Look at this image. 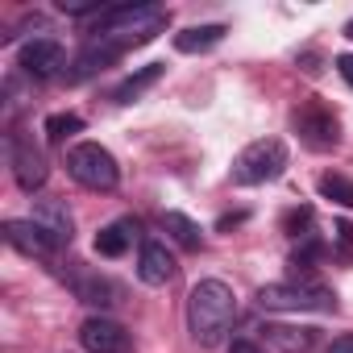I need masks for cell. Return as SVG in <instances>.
<instances>
[{
  "label": "cell",
  "mask_w": 353,
  "mask_h": 353,
  "mask_svg": "<svg viewBox=\"0 0 353 353\" xmlns=\"http://www.w3.org/2000/svg\"><path fill=\"white\" fill-rule=\"evenodd\" d=\"M233 320H237L233 287L221 283V279H200L188 295V332H192V341L200 349H216L233 332Z\"/></svg>",
  "instance_id": "cell-1"
},
{
  "label": "cell",
  "mask_w": 353,
  "mask_h": 353,
  "mask_svg": "<svg viewBox=\"0 0 353 353\" xmlns=\"http://www.w3.org/2000/svg\"><path fill=\"white\" fill-rule=\"evenodd\" d=\"M162 30H166V9L162 5H112L96 21L92 38H100V42H108V46H117L125 54L133 46L154 42Z\"/></svg>",
  "instance_id": "cell-2"
},
{
  "label": "cell",
  "mask_w": 353,
  "mask_h": 353,
  "mask_svg": "<svg viewBox=\"0 0 353 353\" xmlns=\"http://www.w3.org/2000/svg\"><path fill=\"white\" fill-rule=\"evenodd\" d=\"M287 141H279V137H258V141H250L237 158H233V183H241V188H258V183H270V179H279V174L287 170Z\"/></svg>",
  "instance_id": "cell-3"
},
{
  "label": "cell",
  "mask_w": 353,
  "mask_h": 353,
  "mask_svg": "<svg viewBox=\"0 0 353 353\" xmlns=\"http://www.w3.org/2000/svg\"><path fill=\"white\" fill-rule=\"evenodd\" d=\"M67 174H71L79 188H88V192H112L121 183V166H117V158L100 141L71 145L67 150Z\"/></svg>",
  "instance_id": "cell-4"
},
{
  "label": "cell",
  "mask_w": 353,
  "mask_h": 353,
  "mask_svg": "<svg viewBox=\"0 0 353 353\" xmlns=\"http://www.w3.org/2000/svg\"><path fill=\"white\" fill-rule=\"evenodd\" d=\"M258 307L262 312H332L336 295L328 287L316 283H266L258 291Z\"/></svg>",
  "instance_id": "cell-5"
},
{
  "label": "cell",
  "mask_w": 353,
  "mask_h": 353,
  "mask_svg": "<svg viewBox=\"0 0 353 353\" xmlns=\"http://www.w3.org/2000/svg\"><path fill=\"white\" fill-rule=\"evenodd\" d=\"M291 125H295L299 141H303L307 150H316V154H324V150H332V145L341 141V121H336V112H332L320 96H307V100L291 112Z\"/></svg>",
  "instance_id": "cell-6"
},
{
  "label": "cell",
  "mask_w": 353,
  "mask_h": 353,
  "mask_svg": "<svg viewBox=\"0 0 353 353\" xmlns=\"http://www.w3.org/2000/svg\"><path fill=\"white\" fill-rule=\"evenodd\" d=\"M9 162H13V179H17V188L30 192V196L46 183V174H50L46 154H42V150L34 145V137H26V133H9Z\"/></svg>",
  "instance_id": "cell-7"
},
{
  "label": "cell",
  "mask_w": 353,
  "mask_h": 353,
  "mask_svg": "<svg viewBox=\"0 0 353 353\" xmlns=\"http://www.w3.org/2000/svg\"><path fill=\"white\" fill-rule=\"evenodd\" d=\"M79 345L88 353H129L133 349V332L112 320V316H88L79 324Z\"/></svg>",
  "instance_id": "cell-8"
},
{
  "label": "cell",
  "mask_w": 353,
  "mask_h": 353,
  "mask_svg": "<svg viewBox=\"0 0 353 353\" xmlns=\"http://www.w3.org/2000/svg\"><path fill=\"white\" fill-rule=\"evenodd\" d=\"M63 46L54 42V38H34V42H26L21 50H17V67L26 71V75H34V79H50V75H59L63 71Z\"/></svg>",
  "instance_id": "cell-9"
},
{
  "label": "cell",
  "mask_w": 353,
  "mask_h": 353,
  "mask_svg": "<svg viewBox=\"0 0 353 353\" xmlns=\"http://www.w3.org/2000/svg\"><path fill=\"white\" fill-rule=\"evenodd\" d=\"M71 287H75V299L88 303V307H100V316L108 307L125 303V287L108 274H79V279H71Z\"/></svg>",
  "instance_id": "cell-10"
},
{
  "label": "cell",
  "mask_w": 353,
  "mask_h": 353,
  "mask_svg": "<svg viewBox=\"0 0 353 353\" xmlns=\"http://www.w3.org/2000/svg\"><path fill=\"white\" fill-rule=\"evenodd\" d=\"M34 225H38L54 245H71V237H75L71 212H67V204H63V200H54V196L34 200Z\"/></svg>",
  "instance_id": "cell-11"
},
{
  "label": "cell",
  "mask_w": 353,
  "mask_h": 353,
  "mask_svg": "<svg viewBox=\"0 0 353 353\" xmlns=\"http://www.w3.org/2000/svg\"><path fill=\"white\" fill-rule=\"evenodd\" d=\"M258 332L270 353H307L316 345V328H303V324H262Z\"/></svg>",
  "instance_id": "cell-12"
},
{
  "label": "cell",
  "mask_w": 353,
  "mask_h": 353,
  "mask_svg": "<svg viewBox=\"0 0 353 353\" xmlns=\"http://www.w3.org/2000/svg\"><path fill=\"white\" fill-rule=\"evenodd\" d=\"M174 258H170V250L162 245V241H145L141 245V258H137V279L145 283V287H166L170 279H174Z\"/></svg>",
  "instance_id": "cell-13"
},
{
  "label": "cell",
  "mask_w": 353,
  "mask_h": 353,
  "mask_svg": "<svg viewBox=\"0 0 353 353\" xmlns=\"http://www.w3.org/2000/svg\"><path fill=\"white\" fill-rule=\"evenodd\" d=\"M121 59V50L117 46H108V42H100V38H92L79 54H75V63H71V71H67V79L71 83H83V79H92V75H100V71H108L112 63Z\"/></svg>",
  "instance_id": "cell-14"
},
{
  "label": "cell",
  "mask_w": 353,
  "mask_h": 353,
  "mask_svg": "<svg viewBox=\"0 0 353 353\" xmlns=\"http://www.w3.org/2000/svg\"><path fill=\"white\" fill-rule=\"evenodd\" d=\"M5 241H9L17 254H26V258H50V254L59 250L34 221H5Z\"/></svg>",
  "instance_id": "cell-15"
},
{
  "label": "cell",
  "mask_w": 353,
  "mask_h": 353,
  "mask_svg": "<svg viewBox=\"0 0 353 353\" xmlns=\"http://www.w3.org/2000/svg\"><path fill=\"white\" fill-rule=\"evenodd\" d=\"M225 34H229V30H225L221 21H212V26H192V30H183V34H174V50H179V54H204V50L221 46Z\"/></svg>",
  "instance_id": "cell-16"
},
{
  "label": "cell",
  "mask_w": 353,
  "mask_h": 353,
  "mask_svg": "<svg viewBox=\"0 0 353 353\" xmlns=\"http://www.w3.org/2000/svg\"><path fill=\"white\" fill-rule=\"evenodd\" d=\"M162 71H166V63H150V67H137L133 75H125L121 79V88L112 92V100L117 104H133V100H141L158 79H162Z\"/></svg>",
  "instance_id": "cell-17"
},
{
  "label": "cell",
  "mask_w": 353,
  "mask_h": 353,
  "mask_svg": "<svg viewBox=\"0 0 353 353\" xmlns=\"http://www.w3.org/2000/svg\"><path fill=\"white\" fill-rule=\"evenodd\" d=\"M133 237H137V221H112L96 233V254L100 258H121Z\"/></svg>",
  "instance_id": "cell-18"
},
{
  "label": "cell",
  "mask_w": 353,
  "mask_h": 353,
  "mask_svg": "<svg viewBox=\"0 0 353 353\" xmlns=\"http://www.w3.org/2000/svg\"><path fill=\"white\" fill-rule=\"evenodd\" d=\"M162 229L170 233L174 245H183V250H200V241H204L200 225L192 216H183V212H162Z\"/></svg>",
  "instance_id": "cell-19"
},
{
  "label": "cell",
  "mask_w": 353,
  "mask_h": 353,
  "mask_svg": "<svg viewBox=\"0 0 353 353\" xmlns=\"http://www.w3.org/2000/svg\"><path fill=\"white\" fill-rule=\"evenodd\" d=\"M316 188H320L324 200H332V204H341V208H353V179H349V174L328 170V174H320Z\"/></svg>",
  "instance_id": "cell-20"
},
{
  "label": "cell",
  "mask_w": 353,
  "mask_h": 353,
  "mask_svg": "<svg viewBox=\"0 0 353 353\" xmlns=\"http://www.w3.org/2000/svg\"><path fill=\"white\" fill-rule=\"evenodd\" d=\"M75 133H83V117H79V112H54V117H46V137H50V145H63V141L75 137Z\"/></svg>",
  "instance_id": "cell-21"
},
{
  "label": "cell",
  "mask_w": 353,
  "mask_h": 353,
  "mask_svg": "<svg viewBox=\"0 0 353 353\" xmlns=\"http://www.w3.org/2000/svg\"><path fill=\"white\" fill-rule=\"evenodd\" d=\"M307 229H312V208H291V212L283 216V233H287V237H303V241H307V237H312Z\"/></svg>",
  "instance_id": "cell-22"
},
{
  "label": "cell",
  "mask_w": 353,
  "mask_h": 353,
  "mask_svg": "<svg viewBox=\"0 0 353 353\" xmlns=\"http://www.w3.org/2000/svg\"><path fill=\"white\" fill-rule=\"evenodd\" d=\"M59 9L67 13V17H88V13H108V5H100V0H59Z\"/></svg>",
  "instance_id": "cell-23"
},
{
  "label": "cell",
  "mask_w": 353,
  "mask_h": 353,
  "mask_svg": "<svg viewBox=\"0 0 353 353\" xmlns=\"http://www.w3.org/2000/svg\"><path fill=\"white\" fill-rule=\"evenodd\" d=\"M336 75L353 88V54H336Z\"/></svg>",
  "instance_id": "cell-24"
},
{
  "label": "cell",
  "mask_w": 353,
  "mask_h": 353,
  "mask_svg": "<svg viewBox=\"0 0 353 353\" xmlns=\"http://www.w3.org/2000/svg\"><path fill=\"white\" fill-rule=\"evenodd\" d=\"M328 353H353V332H349V336H336V341L328 345Z\"/></svg>",
  "instance_id": "cell-25"
},
{
  "label": "cell",
  "mask_w": 353,
  "mask_h": 353,
  "mask_svg": "<svg viewBox=\"0 0 353 353\" xmlns=\"http://www.w3.org/2000/svg\"><path fill=\"white\" fill-rule=\"evenodd\" d=\"M229 353H262V349H258L254 341H233V349H229Z\"/></svg>",
  "instance_id": "cell-26"
},
{
  "label": "cell",
  "mask_w": 353,
  "mask_h": 353,
  "mask_svg": "<svg viewBox=\"0 0 353 353\" xmlns=\"http://www.w3.org/2000/svg\"><path fill=\"white\" fill-rule=\"evenodd\" d=\"M345 38H349V42H353V21H349V26H345Z\"/></svg>",
  "instance_id": "cell-27"
}]
</instances>
